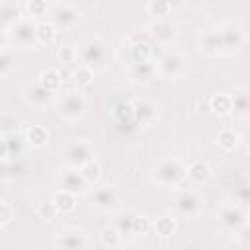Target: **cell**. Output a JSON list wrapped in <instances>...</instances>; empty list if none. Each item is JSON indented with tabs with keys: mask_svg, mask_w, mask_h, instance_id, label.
<instances>
[{
	"mask_svg": "<svg viewBox=\"0 0 250 250\" xmlns=\"http://www.w3.org/2000/svg\"><path fill=\"white\" fill-rule=\"evenodd\" d=\"M78 55H80V59H82V64H88V66L94 68L96 72L107 70V68L111 66V61H113L109 43H107L104 37H100V35L88 37V39L80 45Z\"/></svg>",
	"mask_w": 250,
	"mask_h": 250,
	"instance_id": "cell-1",
	"label": "cell"
},
{
	"mask_svg": "<svg viewBox=\"0 0 250 250\" xmlns=\"http://www.w3.org/2000/svg\"><path fill=\"white\" fill-rule=\"evenodd\" d=\"M88 111V100L80 90H68L57 98V113L68 121L78 123Z\"/></svg>",
	"mask_w": 250,
	"mask_h": 250,
	"instance_id": "cell-2",
	"label": "cell"
},
{
	"mask_svg": "<svg viewBox=\"0 0 250 250\" xmlns=\"http://www.w3.org/2000/svg\"><path fill=\"white\" fill-rule=\"evenodd\" d=\"M188 176L186 166L180 158L176 156H164L162 160H158V164L154 166V178L156 182L164 188V189H174L178 188L184 178Z\"/></svg>",
	"mask_w": 250,
	"mask_h": 250,
	"instance_id": "cell-3",
	"label": "cell"
},
{
	"mask_svg": "<svg viewBox=\"0 0 250 250\" xmlns=\"http://www.w3.org/2000/svg\"><path fill=\"white\" fill-rule=\"evenodd\" d=\"M92 158H96V150L86 139H70L64 143L61 150L62 166H68V168H80Z\"/></svg>",
	"mask_w": 250,
	"mask_h": 250,
	"instance_id": "cell-4",
	"label": "cell"
},
{
	"mask_svg": "<svg viewBox=\"0 0 250 250\" xmlns=\"http://www.w3.org/2000/svg\"><path fill=\"white\" fill-rule=\"evenodd\" d=\"M37 23H33L31 20H25L21 18L20 21H16L12 27L4 29L8 41L14 45V47H20V49H31V47H37V31H35Z\"/></svg>",
	"mask_w": 250,
	"mask_h": 250,
	"instance_id": "cell-5",
	"label": "cell"
},
{
	"mask_svg": "<svg viewBox=\"0 0 250 250\" xmlns=\"http://www.w3.org/2000/svg\"><path fill=\"white\" fill-rule=\"evenodd\" d=\"M186 66H188V57L180 51H166L156 61L158 76L164 78V80H172V78L182 76Z\"/></svg>",
	"mask_w": 250,
	"mask_h": 250,
	"instance_id": "cell-6",
	"label": "cell"
},
{
	"mask_svg": "<svg viewBox=\"0 0 250 250\" xmlns=\"http://www.w3.org/2000/svg\"><path fill=\"white\" fill-rule=\"evenodd\" d=\"M121 51L127 53L125 61H123V66H131L133 62H146L152 59V45L143 39L141 35H131L123 41L121 45Z\"/></svg>",
	"mask_w": 250,
	"mask_h": 250,
	"instance_id": "cell-7",
	"label": "cell"
},
{
	"mask_svg": "<svg viewBox=\"0 0 250 250\" xmlns=\"http://www.w3.org/2000/svg\"><path fill=\"white\" fill-rule=\"evenodd\" d=\"M53 246L55 248H62V250H82V248L90 246V238L82 229L68 227V229H62L61 232L55 234Z\"/></svg>",
	"mask_w": 250,
	"mask_h": 250,
	"instance_id": "cell-8",
	"label": "cell"
},
{
	"mask_svg": "<svg viewBox=\"0 0 250 250\" xmlns=\"http://www.w3.org/2000/svg\"><path fill=\"white\" fill-rule=\"evenodd\" d=\"M146 33H148V37H150L154 43H158V45H172V43L178 39V35H180L178 25H176L174 21L166 20V18L150 21V23L146 25Z\"/></svg>",
	"mask_w": 250,
	"mask_h": 250,
	"instance_id": "cell-9",
	"label": "cell"
},
{
	"mask_svg": "<svg viewBox=\"0 0 250 250\" xmlns=\"http://www.w3.org/2000/svg\"><path fill=\"white\" fill-rule=\"evenodd\" d=\"M88 201L96 211L109 213L115 211L119 205V191L113 186H100L88 195Z\"/></svg>",
	"mask_w": 250,
	"mask_h": 250,
	"instance_id": "cell-10",
	"label": "cell"
},
{
	"mask_svg": "<svg viewBox=\"0 0 250 250\" xmlns=\"http://www.w3.org/2000/svg\"><path fill=\"white\" fill-rule=\"evenodd\" d=\"M219 221L225 229L238 232L240 229H244L248 225V215L244 213V209L240 205L227 201L219 207Z\"/></svg>",
	"mask_w": 250,
	"mask_h": 250,
	"instance_id": "cell-11",
	"label": "cell"
},
{
	"mask_svg": "<svg viewBox=\"0 0 250 250\" xmlns=\"http://www.w3.org/2000/svg\"><path fill=\"white\" fill-rule=\"evenodd\" d=\"M21 96H23L25 104L31 105V107H35V109H45V107H49V105L55 102V92L47 90V88L41 86L37 80H35V82H29V84L23 88Z\"/></svg>",
	"mask_w": 250,
	"mask_h": 250,
	"instance_id": "cell-12",
	"label": "cell"
},
{
	"mask_svg": "<svg viewBox=\"0 0 250 250\" xmlns=\"http://www.w3.org/2000/svg\"><path fill=\"white\" fill-rule=\"evenodd\" d=\"M174 209L182 219H193L201 209V197L193 189L182 191L174 199Z\"/></svg>",
	"mask_w": 250,
	"mask_h": 250,
	"instance_id": "cell-13",
	"label": "cell"
},
{
	"mask_svg": "<svg viewBox=\"0 0 250 250\" xmlns=\"http://www.w3.org/2000/svg\"><path fill=\"white\" fill-rule=\"evenodd\" d=\"M49 16L59 29H72L80 18V12L70 4H59L49 12Z\"/></svg>",
	"mask_w": 250,
	"mask_h": 250,
	"instance_id": "cell-14",
	"label": "cell"
},
{
	"mask_svg": "<svg viewBox=\"0 0 250 250\" xmlns=\"http://www.w3.org/2000/svg\"><path fill=\"white\" fill-rule=\"evenodd\" d=\"M127 74L129 80L133 84H148L158 76L156 70V62L146 61V62H133L131 66H127Z\"/></svg>",
	"mask_w": 250,
	"mask_h": 250,
	"instance_id": "cell-15",
	"label": "cell"
},
{
	"mask_svg": "<svg viewBox=\"0 0 250 250\" xmlns=\"http://www.w3.org/2000/svg\"><path fill=\"white\" fill-rule=\"evenodd\" d=\"M219 31L223 41V53H234L246 43V35L238 25H225Z\"/></svg>",
	"mask_w": 250,
	"mask_h": 250,
	"instance_id": "cell-16",
	"label": "cell"
},
{
	"mask_svg": "<svg viewBox=\"0 0 250 250\" xmlns=\"http://www.w3.org/2000/svg\"><path fill=\"white\" fill-rule=\"evenodd\" d=\"M197 45H199V51L203 55H219L223 53V41H221V31L219 29H207V31H201L199 37H197Z\"/></svg>",
	"mask_w": 250,
	"mask_h": 250,
	"instance_id": "cell-17",
	"label": "cell"
},
{
	"mask_svg": "<svg viewBox=\"0 0 250 250\" xmlns=\"http://www.w3.org/2000/svg\"><path fill=\"white\" fill-rule=\"evenodd\" d=\"M57 182H59V188L68 189V191H74V193H80L88 186L86 180L82 178L80 170L78 168H68V166H64V170L59 174Z\"/></svg>",
	"mask_w": 250,
	"mask_h": 250,
	"instance_id": "cell-18",
	"label": "cell"
},
{
	"mask_svg": "<svg viewBox=\"0 0 250 250\" xmlns=\"http://www.w3.org/2000/svg\"><path fill=\"white\" fill-rule=\"evenodd\" d=\"M21 154H23L21 139H20L16 133L4 131V133H2V160H4V162H10V160L20 158Z\"/></svg>",
	"mask_w": 250,
	"mask_h": 250,
	"instance_id": "cell-19",
	"label": "cell"
},
{
	"mask_svg": "<svg viewBox=\"0 0 250 250\" xmlns=\"http://www.w3.org/2000/svg\"><path fill=\"white\" fill-rule=\"evenodd\" d=\"M135 105V121L141 125H148L156 119V104L146 100V98H137L133 100Z\"/></svg>",
	"mask_w": 250,
	"mask_h": 250,
	"instance_id": "cell-20",
	"label": "cell"
},
{
	"mask_svg": "<svg viewBox=\"0 0 250 250\" xmlns=\"http://www.w3.org/2000/svg\"><path fill=\"white\" fill-rule=\"evenodd\" d=\"M111 117L115 123L119 125H131L135 123V105H133V100H119L113 104L111 107Z\"/></svg>",
	"mask_w": 250,
	"mask_h": 250,
	"instance_id": "cell-21",
	"label": "cell"
},
{
	"mask_svg": "<svg viewBox=\"0 0 250 250\" xmlns=\"http://www.w3.org/2000/svg\"><path fill=\"white\" fill-rule=\"evenodd\" d=\"M135 217H137V211H133V209H119V211L113 213L111 225H115L121 230L123 236H133Z\"/></svg>",
	"mask_w": 250,
	"mask_h": 250,
	"instance_id": "cell-22",
	"label": "cell"
},
{
	"mask_svg": "<svg viewBox=\"0 0 250 250\" xmlns=\"http://www.w3.org/2000/svg\"><path fill=\"white\" fill-rule=\"evenodd\" d=\"M76 195H78V193H74V191H68V189L59 188L57 191H53L51 199L55 201L59 213L66 215V213H72V211L76 209Z\"/></svg>",
	"mask_w": 250,
	"mask_h": 250,
	"instance_id": "cell-23",
	"label": "cell"
},
{
	"mask_svg": "<svg viewBox=\"0 0 250 250\" xmlns=\"http://www.w3.org/2000/svg\"><path fill=\"white\" fill-rule=\"evenodd\" d=\"M230 98H232V113L240 117H248L250 115V90L234 88L230 92Z\"/></svg>",
	"mask_w": 250,
	"mask_h": 250,
	"instance_id": "cell-24",
	"label": "cell"
},
{
	"mask_svg": "<svg viewBox=\"0 0 250 250\" xmlns=\"http://www.w3.org/2000/svg\"><path fill=\"white\" fill-rule=\"evenodd\" d=\"M211 102V113L219 115V117H229L232 115V98L227 92H217L209 98Z\"/></svg>",
	"mask_w": 250,
	"mask_h": 250,
	"instance_id": "cell-25",
	"label": "cell"
},
{
	"mask_svg": "<svg viewBox=\"0 0 250 250\" xmlns=\"http://www.w3.org/2000/svg\"><path fill=\"white\" fill-rule=\"evenodd\" d=\"M186 172H188V178H189L191 182H195V184H205V182L211 178V168H209V164L203 162V160H199V158L191 160V162L186 166Z\"/></svg>",
	"mask_w": 250,
	"mask_h": 250,
	"instance_id": "cell-26",
	"label": "cell"
},
{
	"mask_svg": "<svg viewBox=\"0 0 250 250\" xmlns=\"http://www.w3.org/2000/svg\"><path fill=\"white\" fill-rule=\"evenodd\" d=\"M37 82L41 84V86H45L47 90H51V92H61V86H62V76H61V72L57 70V68H53V66H47V68H43L41 72H39V76H37Z\"/></svg>",
	"mask_w": 250,
	"mask_h": 250,
	"instance_id": "cell-27",
	"label": "cell"
},
{
	"mask_svg": "<svg viewBox=\"0 0 250 250\" xmlns=\"http://www.w3.org/2000/svg\"><path fill=\"white\" fill-rule=\"evenodd\" d=\"M49 129L43 127V125H31L27 131H25V143L31 146V148H43L47 143H49Z\"/></svg>",
	"mask_w": 250,
	"mask_h": 250,
	"instance_id": "cell-28",
	"label": "cell"
},
{
	"mask_svg": "<svg viewBox=\"0 0 250 250\" xmlns=\"http://www.w3.org/2000/svg\"><path fill=\"white\" fill-rule=\"evenodd\" d=\"M35 31H37V43L39 45H51L57 39L59 27L51 20H41V21H37Z\"/></svg>",
	"mask_w": 250,
	"mask_h": 250,
	"instance_id": "cell-29",
	"label": "cell"
},
{
	"mask_svg": "<svg viewBox=\"0 0 250 250\" xmlns=\"http://www.w3.org/2000/svg\"><path fill=\"white\" fill-rule=\"evenodd\" d=\"M98 236H100V244L104 248H117L121 244V240H123V234H121V230L115 225H105L100 230Z\"/></svg>",
	"mask_w": 250,
	"mask_h": 250,
	"instance_id": "cell-30",
	"label": "cell"
},
{
	"mask_svg": "<svg viewBox=\"0 0 250 250\" xmlns=\"http://www.w3.org/2000/svg\"><path fill=\"white\" fill-rule=\"evenodd\" d=\"M0 16H2V23H4V29L12 27L16 21L21 20V10L16 2H8L4 0L2 2V8H0Z\"/></svg>",
	"mask_w": 250,
	"mask_h": 250,
	"instance_id": "cell-31",
	"label": "cell"
},
{
	"mask_svg": "<svg viewBox=\"0 0 250 250\" xmlns=\"http://www.w3.org/2000/svg\"><path fill=\"white\" fill-rule=\"evenodd\" d=\"M238 143H240V137H238V133L232 131V129H221L219 135H217V145H219V148L225 150V152H232V150L238 146Z\"/></svg>",
	"mask_w": 250,
	"mask_h": 250,
	"instance_id": "cell-32",
	"label": "cell"
},
{
	"mask_svg": "<svg viewBox=\"0 0 250 250\" xmlns=\"http://www.w3.org/2000/svg\"><path fill=\"white\" fill-rule=\"evenodd\" d=\"M78 170H80V174H82V178L86 180L88 186H96V184L100 182V178H102V166H100V162H98L96 158L88 160V162L82 164Z\"/></svg>",
	"mask_w": 250,
	"mask_h": 250,
	"instance_id": "cell-33",
	"label": "cell"
},
{
	"mask_svg": "<svg viewBox=\"0 0 250 250\" xmlns=\"http://www.w3.org/2000/svg\"><path fill=\"white\" fill-rule=\"evenodd\" d=\"M152 230H154V234H158L162 238H168V236H172L176 232V221L172 217H168V215L156 217L152 221Z\"/></svg>",
	"mask_w": 250,
	"mask_h": 250,
	"instance_id": "cell-34",
	"label": "cell"
},
{
	"mask_svg": "<svg viewBox=\"0 0 250 250\" xmlns=\"http://www.w3.org/2000/svg\"><path fill=\"white\" fill-rule=\"evenodd\" d=\"M14 70H16V53L8 45H4L0 53V76L8 78Z\"/></svg>",
	"mask_w": 250,
	"mask_h": 250,
	"instance_id": "cell-35",
	"label": "cell"
},
{
	"mask_svg": "<svg viewBox=\"0 0 250 250\" xmlns=\"http://www.w3.org/2000/svg\"><path fill=\"white\" fill-rule=\"evenodd\" d=\"M94 76H96V70L90 68L88 64H80V66L72 72V80H74V84H76L78 88L90 86V84L94 82Z\"/></svg>",
	"mask_w": 250,
	"mask_h": 250,
	"instance_id": "cell-36",
	"label": "cell"
},
{
	"mask_svg": "<svg viewBox=\"0 0 250 250\" xmlns=\"http://www.w3.org/2000/svg\"><path fill=\"white\" fill-rule=\"evenodd\" d=\"M25 10L33 20H43L45 16H49L51 8L47 4V0H27L25 2Z\"/></svg>",
	"mask_w": 250,
	"mask_h": 250,
	"instance_id": "cell-37",
	"label": "cell"
},
{
	"mask_svg": "<svg viewBox=\"0 0 250 250\" xmlns=\"http://www.w3.org/2000/svg\"><path fill=\"white\" fill-rule=\"evenodd\" d=\"M172 8H174V6H172L168 0H150L148 6H146L148 14H150L154 20H162V18H166V16L172 12Z\"/></svg>",
	"mask_w": 250,
	"mask_h": 250,
	"instance_id": "cell-38",
	"label": "cell"
},
{
	"mask_svg": "<svg viewBox=\"0 0 250 250\" xmlns=\"http://www.w3.org/2000/svg\"><path fill=\"white\" fill-rule=\"evenodd\" d=\"M35 213H37V217L43 219V221H53V219L59 215V209H57L55 201L49 199V201H39L37 207H35Z\"/></svg>",
	"mask_w": 250,
	"mask_h": 250,
	"instance_id": "cell-39",
	"label": "cell"
},
{
	"mask_svg": "<svg viewBox=\"0 0 250 250\" xmlns=\"http://www.w3.org/2000/svg\"><path fill=\"white\" fill-rule=\"evenodd\" d=\"M152 230V221L146 217V215H141L137 213L135 217V225H133V236H145Z\"/></svg>",
	"mask_w": 250,
	"mask_h": 250,
	"instance_id": "cell-40",
	"label": "cell"
},
{
	"mask_svg": "<svg viewBox=\"0 0 250 250\" xmlns=\"http://www.w3.org/2000/svg\"><path fill=\"white\" fill-rule=\"evenodd\" d=\"M78 59V51L72 47V45H62L57 49V61L61 64H70Z\"/></svg>",
	"mask_w": 250,
	"mask_h": 250,
	"instance_id": "cell-41",
	"label": "cell"
},
{
	"mask_svg": "<svg viewBox=\"0 0 250 250\" xmlns=\"http://www.w3.org/2000/svg\"><path fill=\"white\" fill-rule=\"evenodd\" d=\"M14 217H16V211H14L12 203L6 201V199H2V201H0V229L8 227V225L14 221Z\"/></svg>",
	"mask_w": 250,
	"mask_h": 250,
	"instance_id": "cell-42",
	"label": "cell"
},
{
	"mask_svg": "<svg viewBox=\"0 0 250 250\" xmlns=\"http://www.w3.org/2000/svg\"><path fill=\"white\" fill-rule=\"evenodd\" d=\"M236 197L240 203H250V184H242L236 189Z\"/></svg>",
	"mask_w": 250,
	"mask_h": 250,
	"instance_id": "cell-43",
	"label": "cell"
},
{
	"mask_svg": "<svg viewBox=\"0 0 250 250\" xmlns=\"http://www.w3.org/2000/svg\"><path fill=\"white\" fill-rule=\"evenodd\" d=\"M197 113H211V102H209V98H201L197 102Z\"/></svg>",
	"mask_w": 250,
	"mask_h": 250,
	"instance_id": "cell-44",
	"label": "cell"
},
{
	"mask_svg": "<svg viewBox=\"0 0 250 250\" xmlns=\"http://www.w3.org/2000/svg\"><path fill=\"white\" fill-rule=\"evenodd\" d=\"M242 143H244L246 150L250 152V129H246V133H244V137H242Z\"/></svg>",
	"mask_w": 250,
	"mask_h": 250,
	"instance_id": "cell-45",
	"label": "cell"
},
{
	"mask_svg": "<svg viewBox=\"0 0 250 250\" xmlns=\"http://www.w3.org/2000/svg\"><path fill=\"white\" fill-rule=\"evenodd\" d=\"M168 2H170V4H172V6H176V4H180V2H182V0H168Z\"/></svg>",
	"mask_w": 250,
	"mask_h": 250,
	"instance_id": "cell-46",
	"label": "cell"
}]
</instances>
